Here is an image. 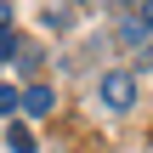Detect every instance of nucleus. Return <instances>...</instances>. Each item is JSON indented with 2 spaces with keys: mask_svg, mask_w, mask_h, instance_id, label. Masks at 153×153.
Wrapping results in <instances>:
<instances>
[{
  "mask_svg": "<svg viewBox=\"0 0 153 153\" xmlns=\"http://www.w3.org/2000/svg\"><path fill=\"white\" fill-rule=\"evenodd\" d=\"M97 97H102V108H114V114H125V108H136V79H131L125 68H114V74H102V85H97Z\"/></svg>",
  "mask_w": 153,
  "mask_h": 153,
  "instance_id": "f257e3e1",
  "label": "nucleus"
},
{
  "mask_svg": "<svg viewBox=\"0 0 153 153\" xmlns=\"http://www.w3.org/2000/svg\"><path fill=\"white\" fill-rule=\"evenodd\" d=\"M23 108H28V114H51V108H57V91H51V85H28V91H23Z\"/></svg>",
  "mask_w": 153,
  "mask_h": 153,
  "instance_id": "f03ea898",
  "label": "nucleus"
},
{
  "mask_svg": "<svg viewBox=\"0 0 153 153\" xmlns=\"http://www.w3.org/2000/svg\"><path fill=\"white\" fill-rule=\"evenodd\" d=\"M142 34H148V23H142V11H125V17H119V45H136Z\"/></svg>",
  "mask_w": 153,
  "mask_h": 153,
  "instance_id": "7ed1b4c3",
  "label": "nucleus"
},
{
  "mask_svg": "<svg viewBox=\"0 0 153 153\" xmlns=\"http://www.w3.org/2000/svg\"><path fill=\"white\" fill-rule=\"evenodd\" d=\"M40 17H45L51 28H68V23H74V11H68V6H40Z\"/></svg>",
  "mask_w": 153,
  "mask_h": 153,
  "instance_id": "20e7f679",
  "label": "nucleus"
},
{
  "mask_svg": "<svg viewBox=\"0 0 153 153\" xmlns=\"http://www.w3.org/2000/svg\"><path fill=\"white\" fill-rule=\"evenodd\" d=\"M6 136H11V153H34V136H28V125H11Z\"/></svg>",
  "mask_w": 153,
  "mask_h": 153,
  "instance_id": "39448f33",
  "label": "nucleus"
},
{
  "mask_svg": "<svg viewBox=\"0 0 153 153\" xmlns=\"http://www.w3.org/2000/svg\"><path fill=\"white\" fill-rule=\"evenodd\" d=\"M17 102H23V91H17V85H0V114H11Z\"/></svg>",
  "mask_w": 153,
  "mask_h": 153,
  "instance_id": "423d86ee",
  "label": "nucleus"
},
{
  "mask_svg": "<svg viewBox=\"0 0 153 153\" xmlns=\"http://www.w3.org/2000/svg\"><path fill=\"white\" fill-rule=\"evenodd\" d=\"M6 57H17V34H11V28H0V62H6Z\"/></svg>",
  "mask_w": 153,
  "mask_h": 153,
  "instance_id": "0eeeda50",
  "label": "nucleus"
},
{
  "mask_svg": "<svg viewBox=\"0 0 153 153\" xmlns=\"http://www.w3.org/2000/svg\"><path fill=\"white\" fill-rule=\"evenodd\" d=\"M6 23H11V6H0V28H6Z\"/></svg>",
  "mask_w": 153,
  "mask_h": 153,
  "instance_id": "6e6552de",
  "label": "nucleus"
}]
</instances>
